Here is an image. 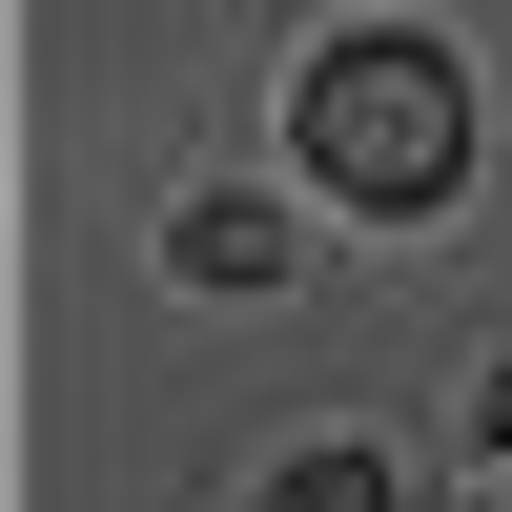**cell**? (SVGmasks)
<instances>
[{
  "instance_id": "1",
  "label": "cell",
  "mask_w": 512,
  "mask_h": 512,
  "mask_svg": "<svg viewBox=\"0 0 512 512\" xmlns=\"http://www.w3.org/2000/svg\"><path fill=\"white\" fill-rule=\"evenodd\" d=\"M287 144H308L328 185L369 205V226H410V205H451V185H472V82H451V41L369 21V41H328V62H308Z\"/></svg>"
},
{
  "instance_id": "2",
  "label": "cell",
  "mask_w": 512,
  "mask_h": 512,
  "mask_svg": "<svg viewBox=\"0 0 512 512\" xmlns=\"http://www.w3.org/2000/svg\"><path fill=\"white\" fill-rule=\"evenodd\" d=\"M164 246H185V287H267V267H287V226H267L246 185H205V205H185Z\"/></svg>"
},
{
  "instance_id": "3",
  "label": "cell",
  "mask_w": 512,
  "mask_h": 512,
  "mask_svg": "<svg viewBox=\"0 0 512 512\" xmlns=\"http://www.w3.org/2000/svg\"><path fill=\"white\" fill-rule=\"evenodd\" d=\"M267 512H390V472H369V451H308V472H287Z\"/></svg>"
}]
</instances>
